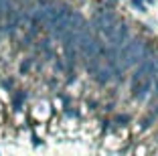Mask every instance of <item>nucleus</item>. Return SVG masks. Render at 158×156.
<instances>
[{
  "label": "nucleus",
  "instance_id": "nucleus-7",
  "mask_svg": "<svg viewBox=\"0 0 158 156\" xmlns=\"http://www.w3.org/2000/svg\"><path fill=\"white\" fill-rule=\"evenodd\" d=\"M132 4H134L136 8L140 10V12H146V4L142 2V0H132Z\"/></svg>",
  "mask_w": 158,
  "mask_h": 156
},
{
  "label": "nucleus",
  "instance_id": "nucleus-2",
  "mask_svg": "<svg viewBox=\"0 0 158 156\" xmlns=\"http://www.w3.org/2000/svg\"><path fill=\"white\" fill-rule=\"evenodd\" d=\"M128 37H130V31H128V27L122 23V24H118V27H116V32H114L112 39H107V41H110V47H114V49L118 51L126 41H128Z\"/></svg>",
  "mask_w": 158,
  "mask_h": 156
},
{
  "label": "nucleus",
  "instance_id": "nucleus-6",
  "mask_svg": "<svg viewBox=\"0 0 158 156\" xmlns=\"http://www.w3.org/2000/svg\"><path fill=\"white\" fill-rule=\"evenodd\" d=\"M24 97H27V95H24V91H19V93H16V95H14V106L19 108L20 103H23V101H24Z\"/></svg>",
  "mask_w": 158,
  "mask_h": 156
},
{
  "label": "nucleus",
  "instance_id": "nucleus-3",
  "mask_svg": "<svg viewBox=\"0 0 158 156\" xmlns=\"http://www.w3.org/2000/svg\"><path fill=\"white\" fill-rule=\"evenodd\" d=\"M110 79H112V71L107 67H99L98 73H95V81H98L99 85H106V83H110Z\"/></svg>",
  "mask_w": 158,
  "mask_h": 156
},
{
  "label": "nucleus",
  "instance_id": "nucleus-9",
  "mask_svg": "<svg viewBox=\"0 0 158 156\" xmlns=\"http://www.w3.org/2000/svg\"><path fill=\"white\" fill-rule=\"evenodd\" d=\"M154 99H158V75H156V89H154Z\"/></svg>",
  "mask_w": 158,
  "mask_h": 156
},
{
  "label": "nucleus",
  "instance_id": "nucleus-5",
  "mask_svg": "<svg viewBox=\"0 0 158 156\" xmlns=\"http://www.w3.org/2000/svg\"><path fill=\"white\" fill-rule=\"evenodd\" d=\"M33 63H35V59H27V61H24V63H20V73H28V69H31V67H33Z\"/></svg>",
  "mask_w": 158,
  "mask_h": 156
},
{
  "label": "nucleus",
  "instance_id": "nucleus-4",
  "mask_svg": "<svg viewBox=\"0 0 158 156\" xmlns=\"http://www.w3.org/2000/svg\"><path fill=\"white\" fill-rule=\"evenodd\" d=\"M102 67V57H93V59H87V65H85V69H87L89 75H95L98 73V69Z\"/></svg>",
  "mask_w": 158,
  "mask_h": 156
},
{
  "label": "nucleus",
  "instance_id": "nucleus-8",
  "mask_svg": "<svg viewBox=\"0 0 158 156\" xmlns=\"http://www.w3.org/2000/svg\"><path fill=\"white\" fill-rule=\"evenodd\" d=\"M2 85H4L6 89H10V87L14 85V81H12V79H6V81H2Z\"/></svg>",
  "mask_w": 158,
  "mask_h": 156
},
{
  "label": "nucleus",
  "instance_id": "nucleus-1",
  "mask_svg": "<svg viewBox=\"0 0 158 156\" xmlns=\"http://www.w3.org/2000/svg\"><path fill=\"white\" fill-rule=\"evenodd\" d=\"M77 47H79V53H81V57H83V59H93V57L99 55L102 41H99L98 37H93L89 31H85L83 35H81V39H79Z\"/></svg>",
  "mask_w": 158,
  "mask_h": 156
}]
</instances>
